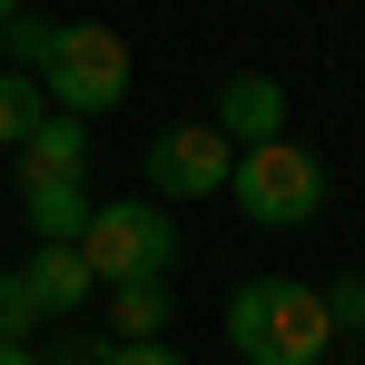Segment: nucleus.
<instances>
[{"instance_id": "1", "label": "nucleus", "mask_w": 365, "mask_h": 365, "mask_svg": "<svg viewBox=\"0 0 365 365\" xmlns=\"http://www.w3.org/2000/svg\"><path fill=\"white\" fill-rule=\"evenodd\" d=\"M227 346L247 365H326L336 326H326V297L306 277H247L227 297Z\"/></svg>"}, {"instance_id": "2", "label": "nucleus", "mask_w": 365, "mask_h": 365, "mask_svg": "<svg viewBox=\"0 0 365 365\" xmlns=\"http://www.w3.org/2000/svg\"><path fill=\"white\" fill-rule=\"evenodd\" d=\"M227 197H237L247 227L287 237V227H306V217L326 207V158H316V148H297V138L277 128V138H257V148H237V158H227Z\"/></svg>"}, {"instance_id": "3", "label": "nucleus", "mask_w": 365, "mask_h": 365, "mask_svg": "<svg viewBox=\"0 0 365 365\" xmlns=\"http://www.w3.org/2000/svg\"><path fill=\"white\" fill-rule=\"evenodd\" d=\"M79 257H89V277H99V287L168 277V267H178V217H168V197H109V207H89Z\"/></svg>"}, {"instance_id": "4", "label": "nucleus", "mask_w": 365, "mask_h": 365, "mask_svg": "<svg viewBox=\"0 0 365 365\" xmlns=\"http://www.w3.org/2000/svg\"><path fill=\"white\" fill-rule=\"evenodd\" d=\"M128 40L109 30V20H60V50H50V69H40V89H50V109H69V119H99V109H119L128 99Z\"/></svg>"}, {"instance_id": "5", "label": "nucleus", "mask_w": 365, "mask_h": 365, "mask_svg": "<svg viewBox=\"0 0 365 365\" xmlns=\"http://www.w3.org/2000/svg\"><path fill=\"white\" fill-rule=\"evenodd\" d=\"M227 158H237V148L207 119L158 128V138H148V197H217V187H227Z\"/></svg>"}, {"instance_id": "6", "label": "nucleus", "mask_w": 365, "mask_h": 365, "mask_svg": "<svg viewBox=\"0 0 365 365\" xmlns=\"http://www.w3.org/2000/svg\"><path fill=\"white\" fill-rule=\"evenodd\" d=\"M207 128H217L227 148L277 138V128H287V79H267V69H227V79H217V99H207Z\"/></svg>"}, {"instance_id": "7", "label": "nucleus", "mask_w": 365, "mask_h": 365, "mask_svg": "<svg viewBox=\"0 0 365 365\" xmlns=\"http://www.w3.org/2000/svg\"><path fill=\"white\" fill-rule=\"evenodd\" d=\"M20 277H30V297L50 306V316H79L89 287H99V277H89V257H79V237H40L30 257H20Z\"/></svg>"}, {"instance_id": "8", "label": "nucleus", "mask_w": 365, "mask_h": 365, "mask_svg": "<svg viewBox=\"0 0 365 365\" xmlns=\"http://www.w3.org/2000/svg\"><path fill=\"white\" fill-rule=\"evenodd\" d=\"M10 158H20V187H30V178H79V168H89V119L50 109V119L30 128V138H20Z\"/></svg>"}, {"instance_id": "9", "label": "nucleus", "mask_w": 365, "mask_h": 365, "mask_svg": "<svg viewBox=\"0 0 365 365\" xmlns=\"http://www.w3.org/2000/svg\"><path fill=\"white\" fill-rule=\"evenodd\" d=\"M89 207H99V197H89L79 178H30V187H20L30 237H79V227H89Z\"/></svg>"}, {"instance_id": "10", "label": "nucleus", "mask_w": 365, "mask_h": 365, "mask_svg": "<svg viewBox=\"0 0 365 365\" xmlns=\"http://www.w3.org/2000/svg\"><path fill=\"white\" fill-rule=\"evenodd\" d=\"M168 316H178V306H168V277H128V287H109V336H168Z\"/></svg>"}, {"instance_id": "11", "label": "nucleus", "mask_w": 365, "mask_h": 365, "mask_svg": "<svg viewBox=\"0 0 365 365\" xmlns=\"http://www.w3.org/2000/svg\"><path fill=\"white\" fill-rule=\"evenodd\" d=\"M50 50H60V20L20 0V10L0 20V69H30V79H40V69H50Z\"/></svg>"}, {"instance_id": "12", "label": "nucleus", "mask_w": 365, "mask_h": 365, "mask_svg": "<svg viewBox=\"0 0 365 365\" xmlns=\"http://www.w3.org/2000/svg\"><path fill=\"white\" fill-rule=\"evenodd\" d=\"M40 119H50V89H40L30 69H0V148H20Z\"/></svg>"}, {"instance_id": "13", "label": "nucleus", "mask_w": 365, "mask_h": 365, "mask_svg": "<svg viewBox=\"0 0 365 365\" xmlns=\"http://www.w3.org/2000/svg\"><path fill=\"white\" fill-rule=\"evenodd\" d=\"M40 326H60V316L30 297V277H20V267H0V336H30V346H40Z\"/></svg>"}, {"instance_id": "14", "label": "nucleus", "mask_w": 365, "mask_h": 365, "mask_svg": "<svg viewBox=\"0 0 365 365\" xmlns=\"http://www.w3.org/2000/svg\"><path fill=\"white\" fill-rule=\"evenodd\" d=\"M40 365H109V326H40Z\"/></svg>"}, {"instance_id": "15", "label": "nucleus", "mask_w": 365, "mask_h": 365, "mask_svg": "<svg viewBox=\"0 0 365 365\" xmlns=\"http://www.w3.org/2000/svg\"><path fill=\"white\" fill-rule=\"evenodd\" d=\"M316 297H326V326H336V336H365V267L336 277V287H316Z\"/></svg>"}, {"instance_id": "16", "label": "nucleus", "mask_w": 365, "mask_h": 365, "mask_svg": "<svg viewBox=\"0 0 365 365\" xmlns=\"http://www.w3.org/2000/svg\"><path fill=\"white\" fill-rule=\"evenodd\" d=\"M109 365H187V356L168 346V336H128V346L109 336Z\"/></svg>"}, {"instance_id": "17", "label": "nucleus", "mask_w": 365, "mask_h": 365, "mask_svg": "<svg viewBox=\"0 0 365 365\" xmlns=\"http://www.w3.org/2000/svg\"><path fill=\"white\" fill-rule=\"evenodd\" d=\"M0 365H40V346L30 336H0Z\"/></svg>"}, {"instance_id": "18", "label": "nucleus", "mask_w": 365, "mask_h": 365, "mask_svg": "<svg viewBox=\"0 0 365 365\" xmlns=\"http://www.w3.org/2000/svg\"><path fill=\"white\" fill-rule=\"evenodd\" d=\"M10 10H20V0H0V20H10Z\"/></svg>"}, {"instance_id": "19", "label": "nucleus", "mask_w": 365, "mask_h": 365, "mask_svg": "<svg viewBox=\"0 0 365 365\" xmlns=\"http://www.w3.org/2000/svg\"><path fill=\"white\" fill-rule=\"evenodd\" d=\"M356 365H365V356H356Z\"/></svg>"}]
</instances>
